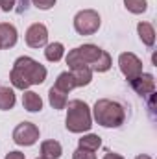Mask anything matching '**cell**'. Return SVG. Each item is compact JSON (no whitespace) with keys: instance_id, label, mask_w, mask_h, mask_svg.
Here are the masks:
<instances>
[{"instance_id":"cell-1","label":"cell","mask_w":157,"mask_h":159,"mask_svg":"<svg viewBox=\"0 0 157 159\" xmlns=\"http://www.w3.org/2000/svg\"><path fill=\"white\" fill-rule=\"evenodd\" d=\"M91 113L92 120H96V124H100L102 128H120L126 120V109L118 102L109 98L96 100Z\"/></svg>"},{"instance_id":"cell-2","label":"cell","mask_w":157,"mask_h":159,"mask_svg":"<svg viewBox=\"0 0 157 159\" xmlns=\"http://www.w3.org/2000/svg\"><path fill=\"white\" fill-rule=\"evenodd\" d=\"M65 126L70 133H85L92 128V113L91 107L83 100L67 102V119Z\"/></svg>"},{"instance_id":"cell-3","label":"cell","mask_w":157,"mask_h":159,"mask_svg":"<svg viewBox=\"0 0 157 159\" xmlns=\"http://www.w3.org/2000/svg\"><path fill=\"white\" fill-rule=\"evenodd\" d=\"M13 69L19 70L24 78L28 80L30 85H41V83H44L46 74H48L46 67L41 65L39 61H35V59L30 57V56H20V57H17L15 63H13Z\"/></svg>"},{"instance_id":"cell-4","label":"cell","mask_w":157,"mask_h":159,"mask_svg":"<svg viewBox=\"0 0 157 159\" xmlns=\"http://www.w3.org/2000/svg\"><path fill=\"white\" fill-rule=\"evenodd\" d=\"M100 54H102V48L100 46L91 44V43L81 44V46H78V48H74V50L69 52L67 65H69L70 70L72 69H78V67H89L91 69V65L100 57Z\"/></svg>"},{"instance_id":"cell-5","label":"cell","mask_w":157,"mask_h":159,"mask_svg":"<svg viewBox=\"0 0 157 159\" xmlns=\"http://www.w3.org/2000/svg\"><path fill=\"white\" fill-rule=\"evenodd\" d=\"M102 19L94 9H81L74 15V30L79 35H92L100 30Z\"/></svg>"},{"instance_id":"cell-6","label":"cell","mask_w":157,"mask_h":159,"mask_svg":"<svg viewBox=\"0 0 157 159\" xmlns=\"http://www.w3.org/2000/svg\"><path fill=\"white\" fill-rule=\"evenodd\" d=\"M39 128L34 122H20L13 129V143L19 146H34L39 141Z\"/></svg>"},{"instance_id":"cell-7","label":"cell","mask_w":157,"mask_h":159,"mask_svg":"<svg viewBox=\"0 0 157 159\" xmlns=\"http://www.w3.org/2000/svg\"><path fill=\"white\" fill-rule=\"evenodd\" d=\"M118 67H120V72L126 76L128 81H131V80H135L137 76L142 74V61L133 52H122L118 56Z\"/></svg>"},{"instance_id":"cell-8","label":"cell","mask_w":157,"mask_h":159,"mask_svg":"<svg viewBox=\"0 0 157 159\" xmlns=\"http://www.w3.org/2000/svg\"><path fill=\"white\" fill-rule=\"evenodd\" d=\"M26 44L30 48H43L48 44V28L43 22H34L28 30H26Z\"/></svg>"},{"instance_id":"cell-9","label":"cell","mask_w":157,"mask_h":159,"mask_svg":"<svg viewBox=\"0 0 157 159\" xmlns=\"http://www.w3.org/2000/svg\"><path fill=\"white\" fill-rule=\"evenodd\" d=\"M129 83H131L133 91L137 94H141V96H150L152 93H155V78L150 72H142L141 76L131 80Z\"/></svg>"},{"instance_id":"cell-10","label":"cell","mask_w":157,"mask_h":159,"mask_svg":"<svg viewBox=\"0 0 157 159\" xmlns=\"http://www.w3.org/2000/svg\"><path fill=\"white\" fill-rule=\"evenodd\" d=\"M19 34L17 28L9 22H0V46L2 48H13L17 44Z\"/></svg>"},{"instance_id":"cell-11","label":"cell","mask_w":157,"mask_h":159,"mask_svg":"<svg viewBox=\"0 0 157 159\" xmlns=\"http://www.w3.org/2000/svg\"><path fill=\"white\" fill-rule=\"evenodd\" d=\"M61 154H63L61 143H57V141H54V139H48V141H43V143H41V157L59 159Z\"/></svg>"},{"instance_id":"cell-12","label":"cell","mask_w":157,"mask_h":159,"mask_svg":"<svg viewBox=\"0 0 157 159\" xmlns=\"http://www.w3.org/2000/svg\"><path fill=\"white\" fill-rule=\"evenodd\" d=\"M22 107L30 113H39L43 109V98L35 91H24L22 94Z\"/></svg>"},{"instance_id":"cell-13","label":"cell","mask_w":157,"mask_h":159,"mask_svg":"<svg viewBox=\"0 0 157 159\" xmlns=\"http://www.w3.org/2000/svg\"><path fill=\"white\" fill-rule=\"evenodd\" d=\"M137 34L139 39L142 41V44H146L148 48H152L155 44V28L150 22H139L137 24Z\"/></svg>"},{"instance_id":"cell-14","label":"cell","mask_w":157,"mask_h":159,"mask_svg":"<svg viewBox=\"0 0 157 159\" xmlns=\"http://www.w3.org/2000/svg\"><path fill=\"white\" fill-rule=\"evenodd\" d=\"M30 9V0H0V11L9 13H26Z\"/></svg>"},{"instance_id":"cell-15","label":"cell","mask_w":157,"mask_h":159,"mask_svg":"<svg viewBox=\"0 0 157 159\" xmlns=\"http://www.w3.org/2000/svg\"><path fill=\"white\" fill-rule=\"evenodd\" d=\"M63 56H65V46H63V43H50V44L44 46V57H46V61L57 63V61L63 59Z\"/></svg>"},{"instance_id":"cell-16","label":"cell","mask_w":157,"mask_h":159,"mask_svg":"<svg viewBox=\"0 0 157 159\" xmlns=\"http://www.w3.org/2000/svg\"><path fill=\"white\" fill-rule=\"evenodd\" d=\"M54 87L59 89V91H63L65 94H69L72 89H76V83H74V76H72V72H70V70L61 72V74L57 76V80H56Z\"/></svg>"},{"instance_id":"cell-17","label":"cell","mask_w":157,"mask_h":159,"mask_svg":"<svg viewBox=\"0 0 157 159\" xmlns=\"http://www.w3.org/2000/svg\"><path fill=\"white\" fill-rule=\"evenodd\" d=\"M17 104L15 91L9 87H0V111H9Z\"/></svg>"},{"instance_id":"cell-18","label":"cell","mask_w":157,"mask_h":159,"mask_svg":"<svg viewBox=\"0 0 157 159\" xmlns=\"http://www.w3.org/2000/svg\"><path fill=\"white\" fill-rule=\"evenodd\" d=\"M48 102H50V106L54 109H65L69 100H67V94L63 91H59L56 87H50V91H48Z\"/></svg>"},{"instance_id":"cell-19","label":"cell","mask_w":157,"mask_h":159,"mask_svg":"<svg viewBox=\"0 0 157 159\" xmlns=\"http://www.w3.org/2000/svg\"><path fill=\"white\" fill-rule=\"evenodd\" d=\"M70 72L74 76L76 87H85V85H89L92 81V70L89 67H78V69H72Z\"/></svg>"},{"instance_id":"cell-20","label":"cell","mask_w":157,"mask_h":159,"mask_svg":"<svg viewBox=\"0 0 157 159\" xmlns=\"http://www.w3.org/2000/svg\"><path fill=\"white\" fill-rule=\"evenodd\" d=\"M100 146H102V137H98L96 133H87L78 141V148H83V150L96 152Z\"/></svg>"},{"instance_id":"cell-21","label":"cell","mask_w":157,"mask_h":159,"mask_svg":"<svg viewBox=\"0 0 157 159\" xmlns=\"http://www.w3.org/2000/svg\"><path fill=\"white\" fill-rule=\"evenodd\" d=\"M111 65H113L111 56H109L105 50H102L100 57H98V59L91 65V70H92V72H107V70L111 69Z\"/></svg>"},{"instance_id":"cell-22","label":"cell","mask_w":157,"mask_h":159,"mask_svg":"<svg viewBox=\"0 0 157 159\" xmlns=\"http://www.w3.org/2000/svg\"><path fill=\"white\" fill-rule=\"evenodd\" d=\"M124 7L133 15H141V13H146L148 0H124Z\"/></svg>"},{"instance_id":"cell-23","label":"cell","mask_w":157,"mask_h":159,"mask_svg":"<svg viewBox=\"0 0 157 159\" xmlns=\"http://www.w3.org/2000/svg\"><path fill=\"white\" fill-rule=\"evenodd\" d=\"M9 81H11V85L15 87V89H20V91H28L32 85L28 83V80L24 78L19 70H15V69H11V72H9Z\"/></svg>"},{"instance_id":"cell-24","label":"cell","mask_w":157,"mask_h":159,"mask_svg":"<svg viewBox=\"0 0 157 159\" xmlns=\"http://www.w3.org/2000/svg\"><path fill=\"white\" fill-rule=\"evenodd\" d=\"M37 9H43V11H48V9H52L54 6H56V2L57 0H30Z\"/></svg>"},{"instance_id":"cell-25","label":"cell","mask_w":157,"mask_h":159,"mask_svg":"<svg viewBox=\"0 0 157 159\" xmlns=\"http://www.w3.org/2000/svg\"><path fill=\"white\" fill-rule=\"evenodd\" d=\"M72 159H96V156H94V152H91V150H83V148H78V150H74V154H72Z\"/></svg>"},{"instance_id":"cell-26","label":"cell","mask_w":157,"mask_h":159,"mask_svg":"<svg viewBox=\"0 0 157 159\" xmlns=\"http://www.w3.org/2000/svg\"><path fill=\"white\" fill-rule=\"evenodd\" d=\"M6 159H26V157H24V154H22V152L13 150V152H9V154L6 156Z\"/></svg>"},{"instance_id":"cell-27","label":"cell","mask_w":157,"mask_h":159,"mask_svg":"<svg viewBox=\"0 0 157 159\" xmlns=\"http://www.w3.org/2000/svg\"><path fill=\"white\" fill-rule=\"evenodd\" d=\"M104 159H124L120 154H115V152H107L105 156H104Z\"/></svg>"},{"instance_id":"cell-28","label":"cell","mask_w":157,"mask_h":159,"mask_svg":"<svg viewBox=\"0 0 157 159\" xmlns=\"http://www.w3.org/2000/svg\"><path fill=\"white\" fill-rule=\"evenodd\" d=\"M135 159H152L150 156H146V154H141V156H137Z\"/></svg>"},{"instance_id":"cell-29","label":"cell","mask_w":157,"mask_h":159,"mask_svg":"<svg viewBox=\"0 0 157 159\" xmlns=\"http://www.w3.org/2000/svg\"><path fill=\"white\" fill-rule=\"evenodd\" d=\"M37 159H44V157H41V156H39V157H37Z\"/></svg>"},{"instance_id":"cell-30","label":"cell","mask_w":157,"mask_h":159,"mask_svg":"<svg viewBox=\"0 0 157 159\" xmlns=\"http://www.w3.org/2000/svg\"><path fill=\"white\" fill-rule=\"evenodd\" d=\"M0 48H2V46H0Z\"/></svg>"}]
</instances>
